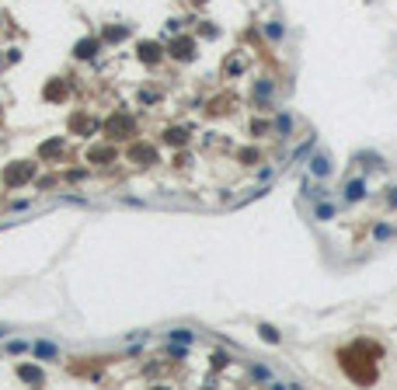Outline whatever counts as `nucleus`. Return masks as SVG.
Instances as JSON below:
<instances>
[{
    "label": "nucleus",
    "instance_id": "nucleus-1",
    "mask_svg": "<svg viewBox=\"0 0 397 390\" xmlns=\"http://www.w3.org/2000/svg\"><path fill=\"white\" fill-rule=\"evenodd\" d=\"M32 174H35V164H25V160H18V164H7V167H4V185L18 188V185L32 181Z\"/></svg>",
    "mask_w": 397,
    "mask_h": 390
},
{
    "label": "nucleus",
    "instance_id": "nucleus-2",
    "mask_svg": "<svg viewBox=\"0 0 397 390\" xmlns=\"http://www.w3.org/2000/svg\"><path fill=\"white\" fill-rule=\"evenodd\" d=\"M105 133H108L112 140H119V136H129V133H133V119H126V115H112V119L105 122Z\"/></svg>",
    "mask_w": 397,
    "mask_h": 390
},
{
    "label": "nucleus",
    "instance_id": "nucleus-3",
    "mask_svg": "<svg viewBox=\"0 0 397 390\" xmlns=\"http://www.w3.org/2000/svg\"><path fill=\"white\" fill-rule=\"evenodd\" d=\"M129 160H136V164H154V160H157V154H154V147L136 143V147L129 150Z\"/></svg>",
    "mask_w": 397,
    "mask_h": 390
},
{
    "label": "nucleus",
    "instance_id": "nucleus-4",
    "mask_svg": "<svg viewBox=\"0 0 397 390\" xmlns=\"http://www.w3.org/2000/svg\"><path fill=\"white\" fill-rule=\"evenodd\" d=\"M70 129L80 133V136H84V133H94V129H98V119H91V115H74V119H70Z\"/></svg>",
    "mask_w": 397,
    "mask_h": 390
},
{
    "label": "nucleus",
    "instance_id": "nucleus-5",
    "mask_svg": "<svg viewBox=\"0 0 397 390\" xmlns=\"http://www.w3.org/2000/svg\"><path fill=\"white\" fill-rule=\"evenodd\" d=\"M18 376H21L25 383H35V387H39V383L46 380V373H42L39 366H28V362H25V366H18Z\"/></svg>",
    "mask_w": 397,
    "mask_h": 390
},
{
    "label": "nucleus",
    "instance_id": "nucleus-6",
    "mask_svg": "<svg viewBox=\"0 0 397 390\" xmlns=\"http://www.w3.org/2000/svg\"><path fill=\"white\" fill-rule=\"evenodd\" d=\"M63 147H67V140L56 136V140H49V143L39 147V157H46V160H49V157H60V154H63Z\"/></svg>",
    "mask_w": 397,
    "mask_h": 390
},
{
    "label": "nucleus",
    "instance_id": "nucleus-7",
    "mask_svg": "<svg viewBox=\"0 0 397 390\" xmlns=\"http://www.w3.org/2000/svg\"><path fill=\"white\" fill-rule=\"evenodd\" d=\"M67 98V80H49L46 84V101H63Z\"/></svg>",
    "mask_w": 397,
    "mask_h": 390
},
{
    "label": "nucleus",
    "instance_id": "nucleus-8",
    "mask_svg": "<svg viewBox=\"0 0 397 390\" xmlns=\"http://www.w3.org/2000/svg\"><path fill=\"white\" fill-rule=\"evenodd\" d=\"M87 160H91V164H108V160H115V150H112V147H91V150H87Z\"/></svg>",
    "mask_w": 397,
    "mask_h": 390
},
{
    "label": "nucleus",
    "instance_id": "nucleus-9",
    "mask_svg": "<svg viewBox=\"0 0 397 390\" xmlns=\"http://www.w3.org/2000/svg\"><path fill=\"white\" fill-rule=\"evenodd\" d=\"M98 46H101V42H98V39H80L77 46H74V53H77L80 60H91V56H94V53H98Z\"/></svg>",
    "mask_w": 397,
    "mask_h": 390
},
{
    "label": "nucleus",
    "instance_id": "nucleus-10",
    "mask_svg": "<svg viewBox=\"0 0 397 390\" xmlns=\"http://www.w3.org/2000/svg\"><path fill=\"white\" fill-rule=\"evenodd\" d=\"M140 56H143L147 63H157L160 60V46L157 42H140Z\"/></svg>",
    "mask_w": 397,
    "mask_h": 390
},
{
    "label": "nucleus",
    "instance_id": "nucleus-11",
    "mask_svg": "<svg viewBox=\"0 0 397 390\" xmlns=\"http://www.w3.org/2000/svg\"><path fill=\"white\" fill-rule=\"evenodd\" d=\"M171 56H178V60H192V42H188V39L174 42V46H171Z\"/></svg>",
    "mask_w": 397,
    "mask_h": 390
},
{
    "label": "nucleus",
    "instance_id": "nucleus-12",
    "mask_svg": "<svg viewBox=\"0 0 397 390\" xmlns=\"http://www.w3.org/2000/svg\"><path fill=\"white\" fill-rule=\"evenodd\" d=\"M105 39H108V42H119V39H126V28H119V25H112V28L105 32Z\"/></svg>",
    "mask_w": 397,
    "mask_h": 390
},
{
    "label": "nucleus",
    "instance_id": "nucleus-13",
    "mask_svg": "<svg viewBox=\"0 0 397 390\" xmlns=\"http://www.w3.org/2000/svg\"><path fill=\"white\" fill-rule=\"evenodd\" d=\"M35 352H39V355H56V348H53L49 341H39V345H35Z\"/></svg>",
    "mask_w": 397,
    "mask_h": 390
}]
</instances>
